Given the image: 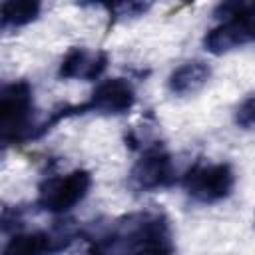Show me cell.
I'll return each mask as SVG.
<instances>
[{
	"mask_svg": "<svg viewBox=\"0 0 255 255\" xmlns=\"http://www.w3.org/2000/svg\"><path fill=\"white\" fill-rule=\"evenodd\" d=\"M98 253H171L169 219L161 211H135L82 233Z\"/></svg>",
	"mask_w": 255,
	"mask_h": 255,
	"instance_id": "cell-1",
	"label": "cell"
},
{
	"mask_svg": "<svg viewBox=\"0 0 255 255\" xmlns=\"http://www.w3.org/2000/svg\"><path fill=\"white\" fill-rule=\"evenodd\" d=\"M34 116V90L30 82L16 80L6 84L0 92V133L4 143L32 139L36 126Z\"/></svg>",
	"mask_w": 255,
	"mask_h": 255,
	"instance_id": "cell-2",
	"label": "cell"
},
{
	"mask_svg": "<svg viewBox=\"0 0 255 255\" xmlns=\"http://www.w3.org/2000/svg\"><path fill=\"white\" fill-rule=\"evenodd\" d=\"M185 193L197 203H217L231 195L235 187V171L229 163H193L183 179Z\"/></svg>",
	"mask_w": 255,
	"mask_h": 255,
	"instance_id": "cell-3",
	"label": "cell"
},
{
	"mask_svg": "<svg viewBox=\"0 0 255 255\" xmlns=\"http://www.w3.org/2000/svg\"><path fill=\"white\" fill-rule=\"evenodd\" d=\"M92 173L86 169H72L64 175L48 177L38 187L36 205L42 211L60 215L74 209L90 191Z\"/></svg>",
	"mask_w": 255,
	"mask_h": 255,
	"instance_id": "cell-4",
	"label": "cell"
},
{
	"mask_svg": "<svg viewBox=\"0 0 255 255\" xmlns=\"http://www.w3.org/2000/svg\"><path fill=\"white\" fill-rule=\"evenodd\" d=\"M135 104V90L129 80L126 78H110L102 82L90 96V100L78 106H64L60 108L62 120L70 116L82 114H102V116H122L129 112Z\"/></svg>",
	"mask_w": 255,
	"mask_h": 255,
	"instance_id": "cell-5",
	"label": "cell"
},
{
	"mask_svg": "<svg viewBox=\"0 0 255 255\" xmlns=\"http://www.w3.org/2000/svg\"><path fill=\"white\" fill-rule=\"evenodd\" d=\"M175 165L169 155L159 143H153L143 149L141 157L133 163L128 175V183L133 191H157L165 189L175 183Z\"/></svg>",
	"mask_w": 255,
	"mask_h": 255,
	"instance_id": "cell-6",
	"label": "cell"
},
{
	"mask_svg": "<svg viewBox=\"0 0 255 255\" xmlns=\"http://www.w3.org/2000/svg\"><path fill=\"white\" fill-rule=\"evenodd\" d=\"M255 42V14L235 20H225L203 38V46L209 54L221 56L239 46Z\"/></svg>",
	"mask_w": 255,
	"mask_h": 255,
	"instance_id": "cell-7",
	"label": "cell"
},
{
	"mask_svg": "<svg viewBox=\"0 0 255 255\" xmlns=\"http://www.w3.org/2000/svg\"><path fill=\"white\" fill-rule=\"evenodd\" d=\"M108 68V54L102 50L90 48H70L60 62L58 76L62 80H82L92 82L98 80Z\"/></svg>",
	"mask_w": 255,
	"mask_h": 255,
	"instance_id": "cell-8",
	"label": "cell"
},
{
	"mask_svg": "<svg viewBox=\"0 0 255 255\" xmlns=\"http://www.w3.org/2000/svg\"><path fill=\"white\" fill-rule=\"evenodd\" d=\"M76 237V233L68 229H60L58 233L48 231H32V233H16L12 239H8L4 253L8 255H38V253H54L62 251L70 245V241Z\"/></svg>",
	"mask_w": 255,
	"mask_h": 255,
	"instance_id": "cell-9",
	"label": "cell"
},
{
	"mask_svg": "<svg viewBox=\"0 0 255 255\" xmlns=\"http://www.w3.org/2000/svg\"><path fill=\"white\" fill-rule=\"evenodd\" d=\"M209 78H211V68L207 62L189 60L171 72L167 80V88L175 96H191L199 92L209 82Z\"/></svg>",
	"mask_w": 255,
	"mask_h": 255,
	"instance_id": "cell-10",
	"label": "cell"
},
{
	"mask_svg": "<svg viewBox=\"0 0 255 255\" xmlns=\"http://www.w3.org/2000/svg\"><path fill=\"white\" fill-rule=\"evenodd\" d=\"M42 0H4L2 28H22L40 16Z\"/></svg>",
	"mask_w": 255,
	"mask_h": 255,
	"instance_id": "cell-11",
	"label": "cell"
},
{
	"mask_svg": "<svg viewBox=\"0 0 255 255\" xmlns=\"http://www.w3.org/2000/svg\"><path fill=\"white\" fill-rule=\"evenodd\" d=\"M251 14H255V0H221L213 10V16L221 22L245 18Z\"/></svg>",
	"mask_w": 255,
	"mask_h": 255,
	"instance_id": "cell-12",
	"label": "cell"
},
{
	"mask_svg": "<svg viewBox=\"0 0 255 255\" xmlns=\"http://www.w3.org/2000/svg\"><path fill=\"white\" fill-rule=\"evenodd\" d=\"M84 6H104L112 14H124V16H133L139 14L145 6L141 0H78Z\"/></svg>",
	"mask_w": 255,
	"mask_h": 255,
	"instance_id": "cell-13",
	"label": "cell"
},
{
	"mask_svg": "<svg viewBox=\"0 0 255 255\" xmlns=\"http://www.w3.org/2000/svg\"><path fill=\"white\" fill-rule=\"evenodd\" d=\"M235 124L239 128H255V94L245 98L235 110Z\"/></svg>",
	"mask_w": 255,
	"mask_h": 255,
	"instance_id": "cell-14",
	"label": "cell"
}]
</instances>
